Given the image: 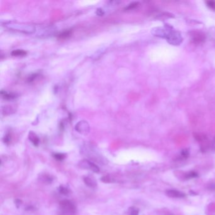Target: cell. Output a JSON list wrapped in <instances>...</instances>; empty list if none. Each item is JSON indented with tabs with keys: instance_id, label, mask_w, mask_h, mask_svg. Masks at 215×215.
Masks as SVG:
<instances>
[{
	"instance_id": "4fadbf2b",
	"label": "cell",
	"mask_w": 215,
	"mask_h": 215,
	"mask_svg": "<svg viewBox=\"0 0 215 215\" xmlns=\"http://www.w3.org/2000/svg\"><path fill=\"white\" fill-rule=\"evenodd\" d=\"M26 55V52L22 49H17L11 52V55L13 56H24Z\"/></svg>"
},
{
	"instance_id": "d4e9b609",
	"label": "cell",
	"mask_w": 215,
	"mask_h": 215,
	"mask_svg": "<svg viewBox=\"0 0 215 215\" xmlns=\"http://www.w3.org/2000/svg\"><path fill=\"white\" fill-rule=\"evenodd\" d=\"M37 76H38L37 74H33V75H32L31 76H30L28 78V82H32L33 80H34L37 77Z\"/></svg>"
},
{
	"instance_id": "6da1fadb",
	"label": "cell",
	"mask_w": 215,
	"mask_h": 215,
	"mask_svg": "<svg viewBox=\"0 0 215 215\" xmlns=\"http://www.w3.org/2000/svg\"><path fill=\"white\" fill-rule=\"evenodd\" d=\"M83 153L87 157L98 162H102L104 159L101 154L98 153L95 147L90 145H85L83 147Z\"/></svg>"
},
{
	"instance_id": "9a60e30c",
	"label": "cell",
	"mask_w": 215,
	"mask_h": 215,
	"mask_svg": "<svg viewBox=\"0 0 215 215\" xmlns=\"http://www.w3.org/2000/svg\"><path fill=\"white\" fill-rule=\"evenodd\" d=\"M139 3L138 2L131 3L128 6H126V7L124 8V10L125 11H128V10H132L133 9H135L136 8L138 7V6H139Z\"/></svg>"
},
{
	"instance_id": "e0dca14e",
	"label": "cell",
	"mask_w": 215,
	"mask_h": 215,
	"mask_svg": "<svg viewBox=\"0 0 215 215\" xmlns=\"http://www.w3.org/2000/svg\"><path fill=\"white\" fill-rule=\"evenodd\" d=\"M53 157L55 158L56 160H58V161H61L63 160H64L66 157V155L63 153H54L53 154Z\"/></svg>"
},
{
	"instance_id": "8992f818",
	"label": "cell",
	"mask_w": 215,
	"mask_h": 215,
	"mask_svg": "<svg viewBox=\"0 0 215 215\" xmlns=\"http://www.w3.org/2000/svg\"><path fill=\"white\" fill-rule=\"evenodd\" d=\"M75 130L83 135H86L90 132V126L86 120H80L75 125Z\"/></svg>"
},
{
	"instance_id": "9c48e42d",
	"label": "cell",
	"mask_w": 215,
	"mask_h": 215,
	"mask_svg": "<svg viewBox=\"0 0 215 215\" xmlns=\"http://www.w3.org/2000/svg\"><path fill=\"white\" fill-rule=\"evenodd\" d=\"M83 180L85 184L91 188H95L97 185V183L96 182V180L93 179L92 177L86 176L83 178Z\"/></svg>"
},
{
	"instance_id": "52a82bcc",
	"label": "cell",
	"mask_w": 215,
	"mask_h": 215,
	"mask_svg": "<svg viewBox=\"0 0 215 215\" xmlns=\"http://www.w3.org/2000/svg\"><path fill=\"white\" fill-rule=\"evenodd\" d=\"M167 196L172 198H183L185 196V194L182 192L175 189H169L165 192Z\"/></svg>"
},
{
	"instance_id": "5bb4252c",
	"label": "cell",
	"mask_w": 215,
	"mask_h": 215,
	"mask_svg": "<svg viewBox=\"0 0 215 215\" xmlns=\"http://www.w3.org/2000/svg\"><path fill=\"white\" fill-rule=\"evenodd\" d=\"M71 33H72L71 30H64V31L62 32L58 36V37H59V39H67V38H68L69 37H70V36L71 35Z\"/></svg>"
},
{
	"instance_id": "7a4b0ae2",
	"label": "cell",
	"mask_w": 215,
	"mask_h": 215,
	"mask_svg": "<svg viewBox=\"0 0 215 215\" xmlns=\"http://www.w3.org/2000/svg\"><path fill=\"white\" fill-rule=\"evenodd\" d=\"M165 39L168 42L173 45H178L182 41L180 33L176 30H172L170 29H168Z\"/></svg>"
},
{
	"instance_id": "d6986e66",
	"label": "cell",
	"mask_w": 215,
	"mask_h": 215,
	"mask_svg": "<svg viewBox=\"0 0 215 215\" xmlns=\"http://www.w3.org/2000/svg\"><path fill=\"white\" fill-rule=\"evenodd\" d=\"M11 134H10V132L6 133V135L5 136L4 139H3L4 143H6V144H9V143H10V142H11Z\"/></svg>"
},
{
	"instance_id": "8fae6325",
	"label": "cell",
	"mask_w": 215,
	"mask_h": 215,
	"mask_svg": "<svg viewBox=\"0 0 215 215\" xmlns=\"http://www.w3.org/2000/svg\"><path fill=\"white\" fill-rule=\"evenodd\" d=\"M2 96L4 99L6 100H11L13 98H15L17 96V94L14 93H8L7 92L2 90L1 92Z\"/></svg>"
},
{
	"instance_id": "ba28073f",
	"label": "cell",
	"mask_w": 215,
	"mask_h": 215,
	"mask_svg": "<svg viewBox=\"0 0 215 215\" xmlns=\"http://www.w3.org/2000/svg\"><path fill=\"white\" fill-rule=\"evenodd\" d=\"M205 41V36L201 32H195L192 35V41L195 44L203 43Z\"/></svg>"
},
{
	"instance_id": "44dd1931",
	"label": "cell",
	"mask_w": 215,
	"mask_h": 215,
	"mask_svg": "<svg viewBox=\"0 0 215 215\" xmlns=\"http://www.w3.org/2000/svg\"><path fill=\"white\" fill-rule=\"evenodd\" d=\"M41 180H44V182L45 183H50L51 182L52 179L50 176H47V175H44V176H42L41 177Z\"/></svg>"
},
{
	"instance_id": "484cf974",
	"label": "cell",
	"mask_w": 215,
	"mask_h": 215,
	"mask_svg": "<svg viewBox=\"0 0 215 215\" xmlns=\"http://www.w3.org/2000/svg\"><path fill=\"white\" fill-rule=\"evenodd\" d=\"M104 11L102 8H98L96 11V14L98 16H103L104 15Z\"/></svg>"
},
{
	"instance_id": "3957f363",
	"label": "cell",
	"mask_w": 215,
	"mask_h": 215,
	"mask_svg": "<svg viewBox=\"0 0 215 215\" xmlns=\"http://www.w3.org/2000/svg\"><path fill=\"white\" fill-rule=\"evenodd\" d=\"M60 208L64 215H75L76 212V208L75 204L68 200L61 201Z\"/></svg>"
},
{
	"instance_id": "4316f807",
	"label": "cell",
	"mask_w": 215,
	"mask_h": 215,
	"mask_svg": "<svg viewBox=\"0 0 215 215\" xmlns=\"http://www.w3.org/2000/svg\"><path fill=\"white\" fill-rule=\"evenodd\" d=\"M211 148H212L213 151H215V136L214 137L212 143H211Z\"/></svg>"
},
{
	"instance_id": "277c9868",
	"label": "cell",
	"mask_w": 215,
	"mask_h": 215,
	"mask_svg": "<svg viewBox=\"0 0 215 215\" xmlns=\"http://www.w3.org/2000/svg\"><path fill=\"white\" fill-rule=\"evenodd\" d=\"M10 29L16 30L17 31L22 32L23 33H32L36 31L35 26L33 25H23L20 23H15V24H11L8 26Z\"/></svg>"
},
{
	"instance_id": "5b68a950",
	"label": "cell",
	"mask_w": 215,
	"mask_h": 215,
	"mask_svg": "<svg viewBox=\"0 0 215 215\" xmlns=\"http://www.w3.org/2000/svg\"><path fill=\"white\" fill-rule=\"evenodd\" d=\"M78 165L80 168H82V169L90 170L95 173H98L100 171L99 167L95 164L93 163L92 161H90L87 159H84L80 161L78 164Z\"/></svg>"
},
{
	"instance_id": "ac0fdd59",
	"label": "cell",
	"mask_w": 215,
	"mask_h": 215,
	"mask_svg": "<svg viewBox=\"0 0 215 215\" xmlns=\"http://www.w3.org/2000/svg\"><path fill=\"white\" fill-rule=\"evenodd\" d=\"M129 213L130 215H138L139 210L135 207H131L129 209Z\"/></svg>"
},
{
	"instance_id": "7c38bea8",
	"label": "cell",
	"mask_w": 215,
	"mask_h": 215,
	"mask_svg": "<svg viewBox=\"0 0 215 215\" xmlns=\"http://www.w3.org/2000/svg\"><path fill=\"white\" fill-rule=\"evenodd\" d=\"M16 112V109L11 105H7L5 107V108L3 110V113L5 115H8V114H11L12 113H14Z\"/></svg>"
},
{
	"instance_id": "30bf717a",
	"label": "cell",
	"mask_w": 215,
	"mask_h": 215,
	"mask_svg": "<svg viewBox=\"0 0 215 215\" xmlns=\"http://www.w3.org/2000/svg\"><path fill=\"white\" fill-rule=\"evenodd\" d=\"M29 138L30 142L34 146H38L39 143V138L37 136V134L32 131H30L29 134Z\"/></svg>"
},
{
	"instance_id": "ffe728a7",
	"label": "cell",
	"mask_w": 215,
	"mask_h": 215,
	"mask_svg": "<svg viewBox=\"0 0 215 215\" xmlns=\"http://www.w3.org/2000/svg\"><path fill=\"white\" fill-rule=\"evenodd\" d=\"M189 156V151L187 149H184L182 151H181V157L183 159H185L187 158Z\"/></svg>"
},
{
	"instance_id": "cb8c5ba5",
	"label": "cell",
	"mask_w": 215,
	"mask_h": 215,
	"mask_svg": "<svg viewBox=\"0 0 215 215\" xmlns=\"http://www.w3.org/2000/svg\"><path fill=\"white\" fill-rule=\"evenodd\" d=\"M207 6L211 9L215 10V2L214 1H208L206 2Z\"/></svg>"
},
{
	"instance_id": "2e32d148",
	"label": "cell",
	"mask_w": 215,
	"mask_h": 215,
	"mask_svg": "<svg viewBox=\"0 0 215 215\" xmlns=\"http://www.w3.org/2000/svg\"><path fill=\"white\" fill-rule=\"evenodd\" d=\"M198 177V173L194 171H191L185 174V178L186 179H189L192 178H195Z\"/></svg>"
},
{
	"instance_id": "7402d4cb",
	"label": "cell",
	"mask_w": 215,
	"mask_h": 215,
	"mask_svg": "<svg viewBox=\"0 0 215 215\" xmlns=\"http://www.w3.org/2000/svg\"><path fill=\"white\" fill-rule=\"evenodd\" d=\"M101 179H102V180L103 181V182H105V183H111V182H114L113 179L109 176H104Z\"/></svg>"
},
{
	"instance_id": "603a6c76",
	"label": "cell",
	"mask_w": 215,
	"mask_h": 215,
	"mask_svg": "<svg viewBox=\"0 0 215 215\" xmlns=\"http://www.w3.org/2000/svg\"><path fill=\"white\" fill-rule=\"evenodd\" d=\"M59 192H60V193L63 194V195L68 194V192H69L68 189H67L66 187H64V186H60V187H59Z\"/></svg>"
}]
</instances>
